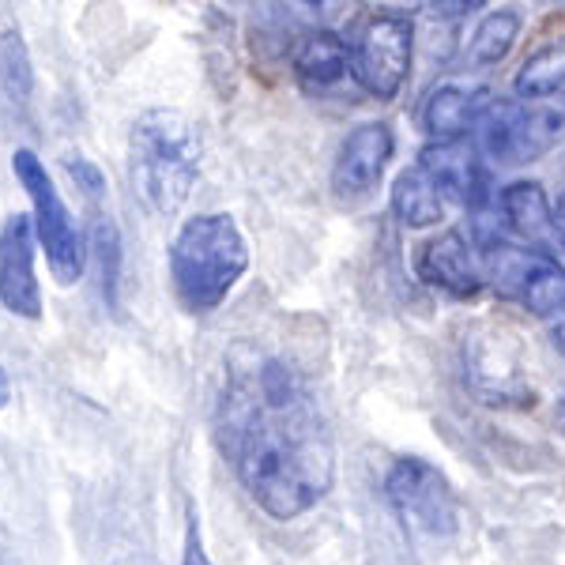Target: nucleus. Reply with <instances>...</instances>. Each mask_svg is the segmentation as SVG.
I'll list each match as a JSON object with an SVG mask.
<instances>
[{
  "label": "nucleus",
  "mask_w": 565,
  "mask_h": 565,
  "mask_svg": "<svg viewBox=\"0 0 565 565\" xmlns=\"http://www.w3.org/2000/svg\"><path fill=\"white\" fill-rule=\"evenodd\" d=\"M34 95V68L20 31H0V103L23 109Z\"/></svg>",
  "instance_id": "obj_18"
},
{
  "label": "nucleus",
  "mask_w": 565,
  "mask_h": 565,
  "mask_svg": "<svg viewBox=\"0 0 565 565\" xmlns=\"http://www.w3.org/2000/svg\"><path fill=\"white\" fill-rule=\"evenodd\" d=\"M418 276L457 302H471L487 287V271L460 231H445L418 249Z\"/></svg>",
  "instance_id": "obj_13"
},
{
  "label": "nucleus",
  "mask_w": 565,
  "mask_h": 565,
  "mask_svg": "<svg viewBox=\"0 0 565 565\" xmlns=\"http://www.w3.org/2000/svg\"><path fill=\"white\" fill-rule=\"evenodd\" d=\"M449 196L441 193V185L430 178V170L423 162L399 170L392 181V215L407 226V231H426V226L441 223Z\"/></svg>",
  "instance_id": "obj_16"
},
{
  "label": "nucleus",
  "mask_w": 565,
  "mask_h": 565,
  "mask_svg": "<svg viewBox=\"0 0 565 565\" xmlns=\"http://www.w3.org/2000/svg\"><path fill=\"white\" fill-rule=\"evenodd\" d=\"M351 76L377 103H392L412 76L415 23L404 12H370L351 34Z\"/></svg>",
  "instance_id": "obj_5"
},
{
  "label": "nucleus",
  "mask_w": 565,
  "mask_h": 565,
  "mask_svg": "<svg viewBox=\"0 0 565 565\" xmlns=\"http://www.w3.org/2000/svg\"><path fill=\"white\" fill-rule=\"evenodd\" d=\"M65 170L72 178H76V185L84 189V193L90 200H98L106 193V178H103V170L95 167V162H87V159H79V154H72V159H65Z\"/></svg>",
  "instance_id": "obj_21"
},
{
  "label": "nucleus",
  "mask_w": 565,
  "mask_h": 565,
  "mask_svg": "<svg viewBox=\"0 0 565 565\" xmlns=\"http://www.w3.org/2000/svg\"><path fill=\"white\" fill-rule=\"evenodd\" d=\"M521 12L516 8H494L490 15H482V23L476 26L468 42V61L476 68H494L513 53L516 39H521Z\"/></svg>",
  "instance_id": "obj_17"
},
{
  "label": "nucleus",
  "mask_w": 565,
  "mask_h": 565,
  "mask_svg": "<svg viewBox=\"0 0 565 565\" xmlns=\"http://www.w3.org/2000/svg\"><path fill=\"white\" fill-rule=\"evenodd\" d=\"M385 498L407 535L445 540L460 527V505L441 468L423 457H399L385 476Z\"/></svg>",
  "instance_id": "obj_6"
},
{
  "label": "nucleus",
  "mask_w": 565,
  "mask_h": 565,
  "mask_svg": "<svg viewBox=\"0 0 565 565\" xmlns=\"http://www.w3.org/2000/svg\"><path fill=\"white\" fill-rule=\"evenodd\" d=\"M562 418H565V396H562Z\"/></svg>",
  "instance_id": "obj_28"
},
{
  "label": "nucleus",
  "mask_w": 565,
  "mask_h": 565,
  "mask_svg": "<svg viewBox=\"0 0 565 565\" xmlns=\"http://www.w3.org/2000/svg\"><path fill=\"white\" fill-rule=\"evenodd\" d=\"M181 565H215L207 558L204 540H200V521L196 513L189 509V524H185V554H181Z\"/></svg>",
  "instance_id": "obj_22"
},
{
  "label": "nucleus",
  "mask_w": 565,
  "mask_h": 565,
  "mask_svg": "<svg viewBox=\"0 0 565 565\" xmlns=\"http://www.w3.org/2000/svg\"><path fill=\"white\" fill-rule=\"evenodd\" d=\"M34 215H8L0 226V302L12 317L39 321L42 287L34 279Z\"/></svg>",
  "instance_id": "obj_10"
},
{
  "label": "nucleus",
  "mask_w": 565,
  "mask_h": 565,
  "mask_svg": "<svg viewBox=\"0 0 565 565\" xmlns=\"http://www.w3.org/2000/svg\"><path fill=\"white\" fill-rule=\"evenodd\" d=\"M430 8L441 15H449V20L463 23L468 15H476L479 8H487V0H430Z\"/></svg>",
  "instance_id": "obj_23"
},
{
  "label": "nucleus",
  "mask_w": 565,
  "mask_h": 565,
  "mask_svg": "<svg viewBox=\"0 0 565 565\" xmlns=\"http://www.w3.org/2000/svg\"><path fill=\"white\" fill-rule=\"evenodd\" d=\"M290 72L313 95L332 90L351 72V45L335 31H328V26H317V31L298 39L295 53H290Z\"/></svg>",
  "instance_id": "obj_15"
},
{
  "label": "nucleus",
  "mask_w": 565,
  "mask_h": 565,
  "mask_svg": "<svg viewBox=\"0 0 565 565\" xmlns=\"http://www.w3.org/2000/svg\"><path fill=\"white\" fill-rule=\"evenodd\" d=\"M554 335H558V343L565 348V313H562V321H558V328H554Z\"/></svg>",
  "instance_id": "obj_26"
},
{
  "label": "nucleus",
  "mask_w": 565,
  "mask_h": 565,
  "mask_svg": "<svg viewBox=\"0 0 565 565\" xmlns=\"http://www.w3.org/2000/svg\"><path fill=\"white\" fill-rule=\"evenodd\" d=\"M479 154V143H468V136H460V140H430L418 154V162L430 170V178L441 185L449 204L482 212V204L490 200V181Z\"/></svg>",
  "instance_id": "obj_11"
},
{
  "label": "nucleus",
  "mask_w": 565,
  "mask_h": 565,
  "mask_svg": "<svg viewBox=\"0 0 565 565\" xmlns=\"http://www.w3.org/2000/svg\"><path fill=\"white\" fill-rule=\"evenodd\" d=\"M558 215H562V223H565V193L558 196Z\"/></svg>",
  "instance_id": "obj_27"
},
{
  "label": "nucleus",
  "mask_w": 565,
  "mask_h": 565,
  "mask_svg": "<svg viewBox=\"0 0 565 565\" xmlns=\"http://www.w3.org/2000/svg\"><path fill=\"white\" fill-rule=\"evenodd\" d=\"M249 268V245L242 226L226 212H204L181 223L170 242V279L189 313L204 317L218 309Z\"/></svg>",
  "instance_id": "obj_3"
},
{
  "label": "nucleus",
  "mask_w": 565,
  "mask_h": 565,
  "mask_svg": "<svg viewBox=\"0 0 565 565\" xmlns=\"http://www.w3.org/2000/svg\"><path fill=\"white\" fill-rule=\"evenodd\" d=\"M95 253H98V271H103V295L109 309L117 306V268H121V242H117V226L109 218L95 223Z\"/></svg>",
  "instance_id": "obj_20"
},
{
  "label": "nucleus",
  "mask_w": 565,
  "mask_h": 565,
  "mask_svg": "<svg viewBox=\"0 0 565 565\" xmlns=\"http://www.w3.org/2000/svg\"><path fill=\"white\" fill-rule=\"evenodd\" d=\"M490 98H494V90L482 84H463V79L437 84L423 103L426 136H430V140H460V136H468L479 125Z\"/></svg>",
  "instance_id": "obj_14"
},
{
  "label": "nucleus",
  "mask_w": 565,
  "mask_h": 565,
  "mask_svg": "<svg viewBox=\"0 0 565 565\" xmlns=\"http://www.w3.org/2000/svg\"><path fill=\"white\" fill-rule=\"evenodd\" d=\"M513 90L521 98H551L565 90V39L535 50L524 61L513 79Z\"/></svg>",
  "instance_id": "obj_19"
},
{
  "label": "nucleus",
  "mask_w": 565,
  "mask_h": 565,
  "mask_svg": "<svg viewBox=\"0 0 565 565\" xmlns=\"http://www.w3.org/2000/svg\"><path fill=\"white\" fill-rule=\"evenodd\" d=\"M392 154H396V136H392L388 121H362L348 132L340 143L332 167V193L343 204H359V200L373 196V189L385 178Z\"/></svg>",
  "instance_id": "obj_9"
},
{
  "label": "nucleus",
  "mask_w": 565,
  "mask_h": 565,
  "mask_svg": "<svg viewBox=\"0 0 565 565\" xmlns=\"http://www.w3.org/2000/svg\"><path fill=\"white\" fill-rule=\"evenodd\" d=\"M498 212L513 238H521L532 249L554 253V257L565 253V223L551 207L540 181H513V185H505L498 196Z\"/></svg>",
  "instance_id": "obj_12"
},
{
  "label": "nucleus",
  "mask_w": 565,
  "mask_h": 565,
  "mask_svg": "<svg viewBox=\"0 0 565 565\" xmlns=\"http://www.w3.org/2000/svg\"><path fill=\"white\" fill-rule=\"evenodd\" d=\"M12 170L15 181L23 185V193L31 196L34 207V231H39V245L45 249V264H50L53 279L61 287L84 279L87 268V242L79 234L76 218H72L68 204L61 200L53 178L45 174V162L31 148H20L12 154Z\"/></svg>",
  "instance_id": "obj_4"
},
{
  "label": "nucleus",
  "mask_w": 565,
  "mask_h": 565,
  "mask_svg": "<svg viewBox=\"0 0 565 565\" xmlns=\"http://www.w3.org/2000/svg\"><path fill=\"white\" fill-rule=\"evenodd\" d=\"M200 125L185 109H143L129 129V178L154 215H178L200 178Z\"/></svg>",
  "instance_id": "obj_2"
},
{
  "label": "nucleus",
  "mask_w": 565,
  "mask_h": 565,
  "mask_svg": "<svg viewBox=\"0 0 565 565\" xmlns=\"http://www.w3.org/2000/svg\"><path fill=\"white\" fill-rule=\"evenodd\" d=\"M482 271L505 298L521 302L540 317L565 313V271L554 253L543 249H516L509 242L482 245Z\"/></svg>",
  "instance_id": "obj_8"
},
{
  "label": "nucleus",
  "mask_w": 565,
  "mask_h": 565,
  "mask_svg": "<svg viewBox=\"0 0 565 565\" xmlns=\"http://www.w3.org/2000/svg\"><path fill=\"white\" fill-rule=\"evenodd\" d=\"M298 4L309 8L313 15H328V12H335V4H340V0H298Z\"/></svg>",
  "instance_id": "obj_24"
},
{
  "label": "nucleus",
  "mask_w": 565,
  "mask_h": 565,
  "mask_svg": "<svg viewBox=\"0 0 565 565\" xmlns=\"http://www.w3.org/2000/svg\"><path fill=\"white\" fill-rule=\"evenodd\" d=\"M8 399H12V385H8V373L0 370V407H8Z\"/></svg>",
  "instance_id": "obj_25"
},
{
  "label": "nucleus",
  "mask_w": 565,
  "mask_h": 565,
  "mask_svg": "<svg viewBox=\"0 0 565 565\" xmlns=\"http://www.w3.org/2000/svg\"><path fill=\"white\" fill-rule=\"evenodd\" d=\"M479 151L490 154L501 167L540 159L562 140L565 109L524 106L516 98H490L479 117Z\"/></svg>",
  "instance_id": "obj_7"
},
{
  "label": "nucleus",
  "mask_w": 565,
  "mask_h": 565,
  "mask_svg": "<svg viewBox=\"0 0 565 565\" xmlns=\"http://www.w3.org/2000/svg\"><path fill=\"white\" fill-rule=\"evenodd\" d=\"M215 437L271 521H298L335 482V445L309 373L290 354L238 340L226 351Z\"/></svg>",
  "instance_id": "obj_1"
}]
</instances>
